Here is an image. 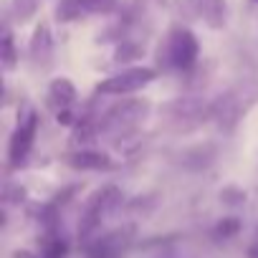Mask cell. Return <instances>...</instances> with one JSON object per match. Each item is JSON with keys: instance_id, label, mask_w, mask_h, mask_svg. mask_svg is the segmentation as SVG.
<instances>
[{"instance_id": "6da1fadb", "label": "cell", "mask_w": 258, "mask_h": 258, "mask_svg": "<svg viewBox=\"0 0 258 258\" xmlns=\"http://www.w3.org/2000/svg\"><path fill=\"white\" fill-rule=\"evenodd\" d=\"M255 104H258V81L245 79L223 91L215 101H210V119L218 124L220 132H233Z\"/></svg>"}, {"instance_id": "7a4b0ae2", "label": "cell", "mask_w": 258, "mask_h": 258, "mask_svg": "<svg viewBox=\"0 0 258 258\" xmlns=\"http://www.w3.org/2000/svg\"><path fill=\"white\" fill-rule=\"evenodd\" d=\"M200 58V43L185 26H172L160 46V63L172 71H190Z\"/></svg>"}, {"instance_id": "3957f363", "label": "cell", "mask_w": 258, "mask_h": 258, "mask_svg": "<svg viewBox=\"0 0 258 258\" xmlns=\"http://www.w3.org/2000/svg\"><path fill=\"white\" fill-rule=\"evenodd\" d=\"M150 101L147 99H124L114 104L104 116H99V135L106 137H124L147 119L150 114Z\"/></svg>"}, {"instance_id": "277c9868", "label": "cell", "mask_w": 258, "mask_h": 258, "mask_svg": "<svg viewBox=\"0 0 258 258\" xmlns=\"http://www.w3.org/2000/svg\"><path fill=\"white\" fill-rule=\"evenodd\" d=\"M124 195L116 185H104L99 187L84 205L81 210V220H79V240L86 243L91 240V235L99 230V225L106 220V215H111L119 205H121Z\"/></svg>"}, {"instance_id": "5b68a950", "label": "cell", "mask_w": 258, "mask_h": 258, "mask_svg": "<svg viewBox=\"0 0 258 258\" xmlns=\"http://www.w3.org/2000/svg\"><path fill=\"white\" fill-rule=\"evenodd\" d=\"M155 79H157V71L150 69V66H129V69L104 79L96 86V94H104V96H129V94H137L145 86H150Z\"/></svg>"}, {"instance_id": "8992f818", "label": "cell", "mask_w": 258, "mask_h": 258, "mask_svg": "<svg viewBox=\"0 0 258 258\" xmlns=\"http://www.w3.org/2000/svg\"><path fill=\"white\" fill-rule=\"evenodd\" d=\"M135 240V225H121L84 243L86 258H121Z\"/></svg>"}, {"instance_id": "52a82bcc", "label": "cell", "mask_w": 258, "mask_h": 258, "mask_svg": "<svg viewBox=\"0 0 258 258\" xmlns=\"http://www.w3.org/2000/svg\"><path fill=\"white\" fill-rule=\"evenodd\" d=\"M36 135H38V114L36 111H28L11 137V145H8V165L11 167H21L31 150H33V142H36Z\"/></svg>"}, {"instance_id": "ba28073f", "label": "cell", "mask_w": 258, "mask_h": 258, "mask_svg": "<svg viewBox=\"0 0 258 258\" xmlns=\"http://www.w3.org/2000/svg\"><path fill=\"white\" fill-rule=\"evenodd\" d=\"M180 11L190 18L205 21L208 28L220 31L225 26V0H180Z\"/></svg>"}, {"instance_id": "9c48e42d", "label": "cell", "mask_w": 258, "mask_h": 258, "mask_svg": "<svg viewBox=\"0 0 258 258\" xmlns=\"http://www.w3.org/2000/svg\"><path fill=\"white\" fill-rule=\"evenodd\" d=\"M119 6V0H61L58 3V21H76L81 16H109Z\"/></svg>"}, {"instance_id": "30bf717a", "label": "cell", "mask_w": 258, "mask_h": 258, "mask_svg": "<svg viewBox=\"0 0 258 258\" xmlns=\"http://www.w3.org/2000/svg\"><path fill=\"white\" fill-rule=\"evenodd\" d=\"M79 94H76V86L69 81V79H53L51 86H48V104L56 109V116H58V124H71L74 121V104H76Z\"/></svg>"}, {"instance_id": "8fae6325", "label": "cell", "mask_w": 258, "mask_h": 258, "mask_svg": "<svg viewBox=\"0 0 258 258\" xmlns=\"http://www.w3.org/2000/svg\"><path fill=\"white\" fill-rule=\"evenodd\" d=\"M28 53H31V61L36 66H41V69L51 66V58H53V33H51L48 23H38L36 26L31 46H28Z\"/></svg>"}, {"instance_id": "7c38bea8", "label": "cell", "mask_w": 258, "mask_h": 258, "mask_svg": "<svg viewBox=\"0 0 258 258\" xmlns=\"http://www.w3.org/2000/svg\"><path fill=\"white\" fill-rule=\"evenodd\" d=\"M63 162L74 170H84V172H106V170H114V162L104 155V152H96V150H76V152H69L63 155Z\"/></svg>"}, {"instance_id": "4fadbf2b", "label": "cell", "mask_w": 258, "mask_h": 258, "mask_svg": "<svg viewBox=\"0 0 258 258\" xmlns=\"http://www.w3.org/2000/svg\"><path fill=\"white\" fill-rule=\"evenodd\" d=\"M167 111H170L172 119H177V121H187V119H192V121L198 124L200 119L210 116V104H205L203 99L185 96V99H175V101L167 106Z\"/></svg>"}, {"instance_id": "5bb4252c", "label": "cell", "mask_w": 258, "mask_h": 258, "mask_svg": "<svg viewBox=\"0 0 258 258\" xmlns=\"http://www.w3.org/2000/svg\"><path fill=\"white\" fill-rule=\"evenodd\" d=\"M43 6V0H11V18L16 23H28Z\"/></svg>"}, {"instance_id": "9a60e30c", "label": "cell", "mask_w": 258, "mask_h": 258, "mask_svg": "<svg viewBox=\"0 0 258 258\" xmlns=\"http://www.w3.org/2000/svg\"><path fill=\"white\" fill-rule=\"evenodd\" d=\"M3 69L6 71H13L18 66V51H16V41H13V31L11 26L3 28Z\"/></svg>"}, {"instance_id": "2e32d148", "label": "cell", "mask_w": 258, "mask_h": 258, "mask_svg": "<svg viewBox=\"0 0 258 258\" xmlns=\"http://www.w3.org/2000/svg\"><path fill=\"white\" fill-rule=\"evenodd\" d=\"M69 255V248H66V240L58 238V235H48L46 243H43V250H41V258H66Z\"/></svg>"}, {"instance_id": "e0dca14e", "label": "cell", "mask_w": 258, "mask_h": 258, "mask_svg": "<svg viewBox=\"0 0 258 258\" xmlns=\"http://www.w3.org/2000/svg\"><path fill=\"white\" fill-rule=\"evenodd\" d=\"M238 230H240V220H238V218H223V220L213 228V235H215L218 240H228V238L238 235Z\"/></svg>"}, {"instance_id": "ac0fdd59", "label": "cell", "mask_w": 258, "mask_h": 258, "mask_svg": "<svg viewBox=\"0 0 258 258\" xmlns=\"http://www.w3.org/2000/svg\"><path fill=\"white\" fill-rule=\"evenodd\" d=\"M220 200H223L225 205H240V203H245V192H243L240 187H225V190L220 192Z\"/></svg>"}, {"instance_id": "d6986e66", "label": "cell", "mask_w": 258, "mask_h": 258, "mask_svg": "<svg viewBox=\"0 0 258 258\" xmlns=\"http://www.w3.org/2000/svg\"><path fill=\"white\" fill-rule=\"evenodd\" d=\"M13 258H41V255H36V253H31V250H16Z\"/></svg>"}, {"instance_id": "ffe728a7", "label": "cell", "mask_w": 258, "mask_h": 258, "mask_svg": "<svg viewBox=\"0 0 258 258\" xmlns=\"http://www.w3.org/2000/svg\"><path fill=\"white\" fill-rule=\"evenodd\" d=\"M157 3H162V6H165V3H167V0H157Z\"/></svg>"}, {"instance_id": "44dd1931", "label": "cell", "mask_w": 258, "mask_h": 258, "mask_svg": "<svg viewBox=\"0 0 258 258\" xmlns=\"http://www.w3.org/2000/svg\"><path fill=\"white\" fill-rule=\"evenodd\" d=\"M253 3H255V6H258V0H253Z\"/></svg>"}]
</instances>
